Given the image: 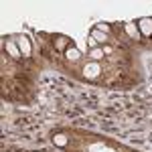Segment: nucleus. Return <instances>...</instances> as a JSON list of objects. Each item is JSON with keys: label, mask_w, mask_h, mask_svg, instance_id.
I'll list each match as a JSON object with an SVG mask.
<instances>
[{"label": "nucleus", "mask_w": 152, "mask_h": 152, "mask_svg": "<svg viewBox=\"0 0 152 152\" xmlns=\"http://www.w3.org/2000/svg\"><path fill=\"white\" fill-rule=\"evenodd\" d=\"M89 37H91V39H94L95 43H97V45H99V47H104V45H107V41H110V37L105 35V33H102V31H97V28H91V33H89Z\"/></svg>", "instance_id": "6e6552de"}, {"label": "nucleus", "mask_w": 152, "mask_h": 152, "mask_svg": "<svg viewBox=\"0 0 152 152\" xmlns=\"http://www.w3.org/2000/svg\"><path fill=\"white\" fill-rule=\"evenodd\" d=\"M104 55H112V53H114V47H112V45H104Z\"/></svg>", "instance_id": "ddd939ff"}, {"label": "nucleus", "mask_w": 152, "mask_h": 152, "mask_svg": "<svg viewBox=\"0 0 152 152\" xmlns=\"http://www.w3.org/2000/svg\"><path fill=\"white\" fill-rule=\"evenodd\" d=\"M138 24V31H140V35L144 39H152V18L150 16H144L140 20H136Z\"/></svg>", "instance_id": "7ed1b4c3"}, {"label": "nucleus", "mask_w": 152, "mask_h": 152, "mask_svg": "<svg viewBox=\"0 0 152 152\" xmlns=\"http://www.w3.org/2000/svg\"><path fill=\"white\" fill-rule=\"evenodd\" d=\"M63 57L67 59L69 63H77V61L81 59V51H79V49L75 47V43H71L69 47L65 49V53H63Z\"/></svg>", "instance_id": "423d86ee"}, {"label": "nucleus", "mask_w": 152, "mask_h": 152, "mask_svg": "<svg viewBox=\"0 0 152 152\" xmlns=\"http://www.w3.org/2000/svg\"><path fill=\"white\" fill-rule=\"evenodd\" d=\"M104 57H105V55H104V49H102V47L89 49V59H91V61H97V63H99Z\"/></svg>", "instance_id": "9d476101"}, {"label": "nucleus", "mask_w": 152, "mask_h": 152, "mask_svg": "<svg viewBox=\"0 0 152 152\" xmlns=\"http://www.w3.org/2000/svg\"><path fill=\"white\" fill-rule=\"evenodd\" d=\"M95 28L102 31V33H105L107 37H110V33H112V26H110L107 23H97V24H95Z\"/></svg>", "instance_id": "9b49d317"}, {"label": "nucleus", "mask_w": 152, "mask_h": 152, "mask_svg": "<svg viewBox=\"0 0 152 152\" xmlns=\"http://www.w3.org/2000/svg\"><path fill=\"white\" fill-rule=\"evenodd\" d=\"M71 43H73V41H71L69 37H65V35H57L55 39H53V47H55L57 53H65V49L69 47Z\"/></svg>", "instance_id": "39448f33"}, {"label": "nucleus", "mask_w": 152, "mask_h": 152, "mask_svg": "<svg viewBox=\"0 0 152 152\" xmlns=\"http://www.w3.org/2000/svg\"><path fill=\"white\" fill-rule=\"evenodd\" d=\"M99 73H102V65L97 63V61H89V63H85L83 65V77L85 79H89V81H94L99 77Z\"/></svg>", "instance_id": "f257e3e1"}, {"label": "nucleus", "mask_w": 152, "mask_h": 152, "mask_svg": "<svg viewBox=\"0 0 152 152\" xmlns=\"http://www.w3.org/2000/svg\"><path fill=\"white\" fill-rule=\"evenodd\" d=\"M4 51L10 55L12 59H23V53H20V49H18V45H16V39H6L4 41Z\"/></svg>", "instance_id": "20e7f679"}, {"label": "nucleus", "mask_w": 152, "mask_h": 152, "mask_svg": "<svg viewBox=\"0 0 152 152\" xmlns=\"http://www.w3.org/2000/svg\"><path fill=\"white\" fill-rule=\"evenodd\" d=\"M124 31H126L128 39H132V41H140V39H142V35H140V31H138V24H136V23H126V24H124Z\"/></svg>", "instance_id": "0eeeda50"}, {"label": "nucleus", "mask_w": 152, "mask_h": 152, "mask_svg": "<svg viewBox=\"0 0 152 152\" xmlns=\"http://www.w3.org/2000/svg\"><path fill=\"white\" fill-rule=\"evenodd\" d=\"M51 140H53V144H55L57 148H65V146L69 144V138H67L65 134H61V132L53 134V136H51Z\"/></svg>", "instance_id": "1a4fd4ad"}, {"label": "nucleus", "mask_w": 152, "mask_h": 152, "mask_svg": "<svg viewBox=\"0 0 152 152\" xmlns=\"http://www.w3.org/2000/svg\"><path fill=\"white\" fill-rule=\"evenodd\" d=\"M87 47H89V49H97V47H99V45L95 43V41H94V39H91V37H87Z\"/></svg>", "instance_id": "f8f14e48"}, {"label": "nucleus", "mask_w": 152, "mask_h": 152, "mask_svg": "<svg viewBox=\"0 0 152 152\" xmlns=\"http://www.w3.org/2000/svg\"><path fill=\"white\" fill-rule=\"evenodd\" d=\"M14 39H16V45L20 49L23 57H31V53H33V43H31V39L26 35H18V37H14Z\"/></svg>", "instance_id": "f03ea898"}]
</instances>
